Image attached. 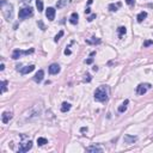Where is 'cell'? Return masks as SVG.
Returning <instances> with one entry per match:
<instances>
[{"label":"cell","instance_id":"cb8c5ba5","mask_svg":"<svg viewBox=\"0 0 153 153\" xmlns=\"http://www.w3.org/2000/svg\"><path fill=\"white\" fill-rule=\"evenodd\" d=\"M7 91V82L6 80H2L1 82V92L4 93Z\"/></svg>","mask_w":153,"mask_h":153},{"label":"cell","instance_id":"484cf974","mask_svg":"<svg viewBox=\"0 0 153 153\" xmlns=\"http://www.w3.org/2000/svg\"><path fill=\"white\" fill-rule=\"evenodd\" d=\"M152 44H153V41L147 40V41H145V42H144V47L146 48V47H148V46H152Z\"/></svg>","mask_w":153,"mask_h":153},{"label":"cell","instance_id":"83f0119b","mask_svg":"<svg viewBox=\"0 0 153 153\" xmlns=\"http://www.w3.org/2000/svg\"><path fill=\"white\" fill-rule=\"evenodd\" d=\"M37 24L40 25V28H41V30H43V31L46 30V26H44V24H43V22H42V20H38Z\"/></svg>","mask_w":153,"mask_h":153},{"label":"cell","instance_id":"603a6c76","mask_svg":"<svg viewBox=\"0 0 153 153\" xmlns=\"http://www.w3.org/2000/svg\"><path fill=\"white\" fill-rule=\"evenodd\" d=\"M36 7H37L38 12H42L43 11V2L41 0H36Z\"/></svg>","mask_w":153,"mask_h":153},{"label":"cell","instance_id":"8d00e7d4","mask_svg":"<svg viewBox=\"0 0 153 153\" xmlns=\"http://www.w3.org/2000/svg\"><path fill=\"white\" fill-rule=\"evenodd\" d=\"M93 55H96V52H91V54H90V56H93Z\"/></svg>","mask_w":153,"mask_h":153},{"label":"cell","instance_id":"d590c367","mask_svg":"<svg viewBox=\"0 0 153 153\" xmlns=\"http://www.w3.org/2000/svg\"><path fill=\"white\" fill-rule=\"evenodd\" d=\"M93 71L97 72V71H98V67H97V66H94V67H93Z\"/></svg>","mask_w":153,"mask_h":153},{"label":"cell","instance_id":"44dd1931","mask_svg":"<svg viewBox=\"0 0 153 153\" xmlns=\"http://www.w3.org/2000/svg\"><path fill=\"white\" fill-rule=\"evenodd\" d=\"M86 43L88 44H99L100 43V40L96 37H92V40H86Z\"/></svg>","mask_w":153,"mask_h":153},{"label":"cell","instance_id":"7c38bea8","mask_svg":"<svg viewBox=\"0 0 153 153\" xmlns=\"http://www.w3.org/2000/svg\"><path fill=\"white\" fill-rule=\"evenodd\" d=\"M43 76H44V72L42 71V70H40V71L35 74V76H34V80L36 82H41L42 80H43Z\"/></svg>","mask_w":153,"mask_h":153},{"label":"cell","instance_id":"1f68e13d","mask_svg":"<svg viewBox=\"0 0 153 153\" xmlns=\"http://www.w3.org/2000/svg\"><path fill=\"white\" fill-rule=\"evenodd\" d=\"M65 54H66V55H71V54H72V52H71L70 49H68V48H66V49H65Z\"/></svg>","mask_w":153,"mask_h":153},{"label":"cell","instance_id":"8992f818","mask_svg":"<svg viewBox=\"0 0 153 153\" xmlns=\"http://www.w3.org/2000/svg\"><path fill=\"white\" fill-rule=\"evenodd\" d=\"M32 148V141H26L24 142V144H20V146L18 148V152L19 153H24V152H28L29 150H31Z\"/></svg>","mask_w":153,"mask_h":153},{"label":"cell","instance_id":"ba28073f","mask_svg":"<svg viewBox=\"0 0 153 153\" xmlns=\"http://www.w3.org/2000/svg\"><path fill=\"white\" fill-rule=\"evenodd\" d=\"M12 117H13V114H12L11 111H5L2 116H1V120H2V123H8L10 121L12 120Z\"/></svg>","mask_w":153,"mask_h":153},{"label":"cell","instance_id":"f546056e","mask_svg":"<svg viewBox=\"0 0 153 153\" xmlns=\"http://www.w3.org/2000/svg\"><path fill=\"white\" fill-rule=\"evenodd\" d=\"M126 2L128 4L129 6H133L134 4H135V0H126Z\"/></svg>","mask_w":153,"mask_h":153},{"label":"cell","instance_id":"e575fe53","mask_svg":"<svg viewBox=\"0 0 153 153\" xmlns=\"http://www.w3.org/2000/svg\"><path fill=\"white\" fill-rule=\"evenodd\" d=\"M4 68H5V65H4V64H1V66H0V70H1V71H4Z\"/></svg>","mask_w":153,"mask_h":153},{"label":"cell","instance_id":"ffe728a7","mask_svg":"<svg viewBox=\"0 0 153 153\" xmlns=\"http://www.w3.org/2000/svg\"><path fill=\"white\" fill-rule=\"evenodd\" d=\"M128 103H129V100L126 99V100H124V103L118 106V112H124V111L127 110V105H128Z\"/></svg>","mask_w":153,"mask_h":153},{"label":"cell","instance_id":"e0dca14e","mask_svg":"<svg viewBox=\"0 0 153 153\" xmlns=\"http://www.w3.org/2000/svg\"><path fill=\"white\" fill-rule=\"evenodd\" d=\"M146 17H147V12H145V11H142V12H140L139 14H138V17H136V20L139 23H141L144 19H146Z\"/></svg>","mask_w":153,"mask_h":153},{"label":"cell","instance_id":"6da1fadb","mask_svg":"<svg viewBox=\"0 0 153 153\" xmlns=\"http://www.w3.org/2000/svg\"><path fill=\"white\" fill-rule=\"evenodd\" d=\"M109 98V86L102 85L99 88H96L94 91V99L97 102H105Z\"/></svg>","mask_w":153,"mask_h":153},{"label":"cell","instance_id":"30bf717a","mask_svg":"<svg viewBox=\"0 0 153 153\" xmlns=\"http://www.w3.org/2000/svg\"><path fill=\"white\" fill-rule=\"evenodd\" d=\"M86 152H91V153H96V152H103V148L100 147V146H97V145H92V146H88L86 148Z\"/></svg>","mask_w":153,"mask_h":153},{"label":"cell","instance_id":"7402d4cb","mask_svg":"<svg viewBox=\"0 0 153 153\" xmlns=\"http://www.w3.org/2000/svg\"><path fill=\"white\" fill-rule=\"evenodd\" d=\"M37 144L40 146H43L46 144H48V140L46 138H37Z\"/></svg>","mask_w":153,"mask_h":153},{"label":"cell","instance_id":"f1b7e54d","mask_svg":"<svg viewBox=\"0 0 153 153\" xmlns=\"http://www.w3.org/2000/svg\"><path fill=\"white\" fill-rule=\"evenodd\" d=\"M94 18H96V13H92V14H91V16L88 18V22H92Z\"/></svg>","mask_w":153,"mask_h":153},{"label":"cell","instance_id":"52a82bcc","mask_svg":"<svg viewBox=\"0 0 153 153\" xmlns=\"http://www.w3.org/2000/svg\"><path fill=\"white\" fill-rule=\"evenodd\" d=\"M55 13H56V11H55L54 7H48L47 8V11H46V17L48 18V20H54L55 19Z\"/></svg>","mask_w":153,"mask_h":153},{"label":"cell","instance_id":"3957f363","mask_svg":"<svg viewBox=\"0 0 153 153\" xmlns=\"http://www.w3.org/2000/svg\"><path fill=\"white\" fill-rule=\"evenodd\" d=\"M34 14V8L32 7H23L19 10V13H18V17L20 18V19H25V18H29V17H31Z\"/></svg>","mask_w":153,"mask_h":153},{"label":"cell","instance_id":"d6a6232c","mask_svg":"<svg viewBox=\"0 0 153 153\" xmlns=\"http://www.w3.org/2000/svg\"><path fill=\"white\" fill-rule=\"evenodd\" d=\"M80 132H82V133H84V132H88V128H86V127H82V129H80Z\"/></svg>","mask_w":153,"mask_h":153},{"label":"cell","instance_id":"277c9868","mask_svg":"<svg viewBox=\"0 0 153 153\" xmlns=\"http://www.w3.org/2000/svg\"><path fill=\"white\" fill-rule=\"evenodd\" d=\"M34 53V49H30V50H20V49H16L13 50V53H12V59L13 60H17V59H19L22 55H29Z\"/></svg>","mask_w":153,"mask_h":153},{"label":"cell","instance_id":"d6986e66","mask_svg":"<svg viewBox=\"0 0 153 153\" xmlns=\"http://www.w3.org/2000/svg\"><path fill=\"white\" fill-rule=\"evenodd\" d=\"M117 32H118V37L122 38L123 37V35H126V32H127L126 26H120L118 29H117Z\"/></svg>","mask_w":153,"mask_h":153},{"label":"cell","instance_id":"5b68a950","mask_svg":"<svg viewBox=\"0 0 153 153\" xmlns=\"http://www.w3.org/2000/svg\"><path fill=\"white\" fill-rule=\"evenodd\" d=\"M151 88H152L151 84H147V82L146 84H139L136 86V93L139 96H142V94H145V93L147 92Z\"/></svg>","mask_w":153,"mask_h":153},{"label":"cell","instance_id":"4dcf8cb0","mask_svg":"<svg viewBox=\"0 0 153 153\" xmlns=\"http://www.w3.org/2000/svg\"><path fill=\"white\" fill-rule=\"evenodd\" d=\"M93 62V59L92 58H90V59H88V60H85V64H88V65H91Z\"/></svg>","mask_w":153,"mask_h":153},{"label":"cell","instance_id":"836d02e7","mask_svg":"<svg viewBox=\"0 0 153 153\" xmlns=\"http://www.w3.org/2000/svg\"><path fill=\"white\" fill-rule=\"evenodd\" d=\"M90 12H91V8H90V7H88V8L85 10V13H86V14H88Z\"/></svg>","mask_w":153,"mask_h":153},{"label":"cell","instance_id":"9c48e42d","mask_svg":"<svg viewBox=\"0 0 153 153\" xmlns=\"http://www.w3.org/2000/svg\"><path fill=\"white\" fill-rule=\"evenodd\" d=\"M18 71L20 72V74H28V73H30V72H32L35 70V66L34 65H30V66H25V67H23V68H17Z\"/></svg>","mask_w":153,"mask_h":153},{"label":"cell","instance_id":"ac0fdd59","mask_svg":"<svg viewBox=\"0 0 153 153\" xmlns=\"http://www.w3.org/2000/svg\"><path fill=\"white\" fill-rule=\"evenodd\" d=\"M120 6H121V2H117V4H110V5L108 6V8H109L111 12H116Z\"/></svg>","mask_w":153,"mask_h":153},{"label":"cell","instance_id":"74e56055","mask_svg":"<svg viewBox=\"0 0 153 153\" xmlns=\"http://www.w3.org/2000/svg\"><path fill=\"white\" fill-rule=\"evenodd\" d=\"M23 2H30V1H31V0H22Z\"/></svg>","mask_w":153,"mask_h":153},{"label":"cell","instance_id":"4fadbf2b","mask_svg":"<svg viewBox=\"0 0 153 153\" xmlns=\"http://www.w3.org/2000/svg\"><path fill=\"white\" fill-rule=\"evenodd\" d=\"M123 140L126 144H134L138 140V136H133V135H124Z\"/></svg>","mask_w":153,"mask_h":153},{"label":"cell","instance_id":"2e32d148","mask_svg":"<svg viewBox=\"0 0 153 153\" xmlns=\"http://www.w3.org/2000/svg\"><path fill=\"white\" fill-rule=\"evenodd\" d=\"M71 110V104L67 103V102H64L62 105H61V111L62 112H67V111H70Z\"/></svg>","mask_w":153,"mask_h":153},{"label":"cell","instance_id":"7a4b0ae2","mask_svg":"<svg viewBox=\"0 0 153 153\" xmlns=\"http://www.w3.org/2000/svg\"><path fill=\"white\" fill-rule=\"evenodd\" d=\"M1 12H2V14L5 17L6 20H11L12 17H13V7L10 2H7L6 0H1Z\"/></svg>","mask_w":153,"mask_h":153},{"label":"cell","instance_id":"4316f807","mask_svg":"<svg viewBox=\"0 0 153 153\" xmlns=\"http://www.w3.org/2000/svg\"><path fill=\"white\" fill-rule=\"evenodd\" d=\"M91 79H92V78H91V76H90V74H85V78H84V82H91Z\"/></svg>","mask_w":153,"mask_h":153},{"label":"cell","instance_id":"5bb4252c","mask_svg":"<svg viewBox=\"0 0 153 153\" xmlns=\"http://www.w3.org/2000/svg\"><path fill=\"white\" fill-rule=\"evenodd\" d=\"M70 2H71V0H58L56 7H58V8H62V7H65V6L68 5Z\"/></svg>","mask_w":153,"mask_h":153},{"label":"cell","instance_id":"9a60e30c","mask_svg":"<svg viewBox=\"0 0 153 153\" xmlns=\"http://www.w3.org/2000/svg\"><path fill=\"white\" fill-rule=\"evenodd\" d=\"M78 19H79V16H78V13H76V12H74V13H72V14H71L70 22H71V24L76 25V23H78Z\"/></svg>","mask_w":153,"mask_h":153},{"label":"cell","instance_id":"d4e9b609","mask_svg":"<svg viewBox=\"0 0 153 153\" xmlns=\"http://www.w3.org/2000/svg\"><path fill=\"white\" fill-rule=\"evenodd\" d=\"M62 36H64V31H62V30H61L60 32H59V34H58V35H56V36H55L54 41H55V42H58V41H59V40H60V38L62 37Z\"/></svg>","mask_w":153,"mask_h":153},{"label":"cell","instance_id":"8fae6325","mask_svg":"<svg viewBox=\"0 0 153 153\" xmlns=\"http://www.w3.org/2000/svg\"><path fill=\"white\" fill-rule=\"evenodd\" d=\"M48 70H49V73L50 74H58V73H59V72H60V66L58 65V64H52V65L49 66V68H48Z\"/></svg>","mask_w":153,"mask_h":153}]
</instances>
